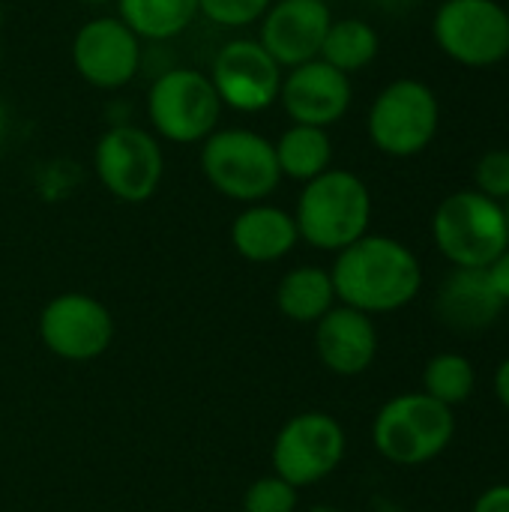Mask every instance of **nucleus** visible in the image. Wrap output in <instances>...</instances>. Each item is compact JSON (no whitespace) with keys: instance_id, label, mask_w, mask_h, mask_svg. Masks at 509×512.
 <instances>
[{"instance_id":"nucleus-1","label":"nucleus","mask_w":509,"mask_h":512,"mask_svg":"<svg viewBox=\"0 0 509 512\" xmlns=\"http://www.w3.org/2000/svg\"><path fill=\"white\" fill-rule=\"evenodd\" d=\"M336 300L366 315H390L423 291V264L411 246L387 234H366L336 252L330 267Z\"/></svg>"},{"instance_id":"nucleus-2","label":"nucleus","mask_w":509,"mask_h":512,"mask_svg":"<svg viewBox=\"0 0 509 512\" xmlns=\"http://www.w3.org/2000/svg\"><path fill=\"white\" fill-rule=\"evenodd\" d=\"M297 234L321 252H342L372 225V192L366 180L348 168H330L303 183L294 207Z\"/></svg>"},{"instance_id":"nucleus-3","label":"nucleus","mask_w":509,"mask_h":512,"mask_svg":"<svg viewBox=\"0 0 509 512\" xmlns=\"http://www.w3.org/2000/svg\"><path fill=\"white\" fill-rule=\"evenodd\" d=\"M198 162L204 180L243 207L267 201L282 183L273 141L249 126H219L201 141Z\"/></svg>"},{"instance_id":"nucleus-4","label":"nucleus","mask_w":509,"mask_h":512,"mask_svg":"<svg viewBox=\"0 0 509 512\" xmlns=\"http://www.w3.org/2000/svg\"><path fill=\"white\" fill-rule=\"evenodd\" d=\"M432 240L453 267L486 270L509 249L507 210L477 189L450 192L432 213Z\"/></svg>"},{"instance_id":"nucleus-5","label":"nucleus","mask_w":509,"mask_h":512,"mask_svg":"<svg viewBox=\"0 0 509 512\" xmlns=\"http://www.w3.org/2000/svg\"><path fill=\"white\" fill-rule=\"evenodd\" d=\"M456 438L453 408L435 402L432 396L402 393L381 405L372 423L375 450L402 468H420L435 462Z\"/></svg>"},{"instance_id":"nucleus-6","label":"nucleus","mask_w":509,"mask_h":512,"mask_svg":"<svg viewBox=\"0 0 509 512\" xmlns=\"http://www.w3.org/2000/svg\"><path fill=\"white\" fill-rule=\"evenodd\" d=\"M222 102L207 72L192 66H168L147 90V120L159 141L189 147L219 129Z\"/></svg>"},{"instance_id":"nucleus-7","label":"nucleus","mask_w":509,"mask_h":512,"mask_svg":"<svg viewBox=\"0 0 509 512\" xmlns=\"http://www.w3.org/2000/svg\"><path fill=\"white\" fill-rule=\"evenodd\" d=\"M441 129L438 93L420 78H396L369 105L366 132L375 150L393 159L420 156Z\"/></svg>"},{"instance_id":"nucleus-8","label":"nucleus","mask_w":509,"mask_h":512,"mask_svg":"<svg viewBox=\"0 0 509 512\" xmlns=\"http://www.w3.org/2000/svg\"><path fill=\"white\" fill-rule=\"evenodd\" d=\"M93 171L102 189L123 204H144L165 177L162 141L135 123L108 126L93 147Z\"/></svg>"},{"instance_id":"nucleus-9","label":"nucleus","mask_w":509,"mask_h":512,"mask_svg":"<svg viewBox=\"0 0 509 512\" xmlns=\"http://www.w3.org/2000/svg\"><path fill=\"white\" fill-rule=\"evenodd\" d=\"M432 39L453 63L492 69L509 57V9L498 0H444L432 18Z\"/></svg>"},{"instance_id":"nucleus-10","label":"nucleus","mask_w":509,"mask_h":512,"mask_svg":"<svg viewBox=\"0 0 509 512\" xmlns=\"http://www.w3.org/2000/svg\"><path fill=\"white\" fill-rule=\"evenodd\" d=\"M345 450L348 438L336 417L324 411H303L285 420V426L276 432L270 450L273 474L294 489H306L327 480L342 465Z\"/></svg>"},{"instance_id":"nucleus-11","label":"nucleus","mask_w":509,"mask_h":512,"mask_svg":"<svg viewBox=\"0 0 509 512\" xmlns=\"http://www.w3.org/2000/svg\"><path fill=\"white\" fill-rule=\"evenodd\" d=\"M207 75L213 81V90L219 93L222 108L261 114L279 102L285 69L267 54L258 39L237 36L216 51Z\"/></svg>"},{"instance_id":"nucleus-12","label":"nucleus","mask_w":509,"mask_h":512,"mask_svg":"<svg viewBox=\"0 0 509 512\" xmlns=\"http://www.w3.org/2000/svg\"><path fill=\"white\" fill-rule=\"evenodd\" d=\"M144 63V42L117 15L84 21L72 36V66L96 90L129 87Z\"/></svg>"},{"instance_id":"nucleus-13","label":"nucleus","mask_w":509,"mask_h":512,"mask_svg":"<svg viewBox=\"0 0 509 512\" xmlns=\"http://www.w3.org/2000/svg\"><path fill=\"white\" fill-rule=\"evenodd\" d=\"M39 339L54 357L87 363L108 351L114 339V318L96 297L66 291L45 303L39 315Z\"/></svg>"},{"instance_id":"nucleus-14","label":"nucleus","mask_w":509,"mask_h":512,"mask_svg":"<svg viewBox=\"0 0 509 512\" xmlns=\"http://www.w3.org/2000/svg\"><path fill=\"white\" fill-rule=\"evenodd\" d=\"M330 24L333 9L327 0H273L258 21L255 39L282 69H294L321 54Z\"/></svg>"},{"instance_id":"nucleus-15","label":"nucleus","mask_w":509,"mask_h":512,"mask_svg":"<svg viewBox=\"0 0 509 512\" xmlns=\"http://www.w3.org/2000/svg\"><path fill=\"white\" fill-rule=\"evenodd\" d=\"M351 99H354L351 78L333 69L330 63H324L321 57H315L309 63L285 69L276 105H282L291 123L330 129L348 114Z\"/></svg>"},{"instance_id":"nucleus-16","label":"nucleus","mask_w":509,"mask_h":512,"mask_svg":"<svg viewBox=\"0 0 509 512\" xmlns=\"http://www.w3.org/2000/svg\"><path fill=\"white\" fill-rule=\"evenodd\" d=\"M315 354L324 369L339 378L369 372L378 357V327L372 315L336 303L315 324Z\"/></svg>"},{"instance_id":"nucleus-17","label":"nucleus","mask_w":509,"mask_h":512,"mask_svg":"<svg viewBox=\"0 0 509 512\" xmlns=\"http://www.w3.org/2000/svg\"><path fill=\"white\" fill-rule=\"evenodd\" d=\"M504 309L507 306L495 294L486 270L453 267L435 294V315L456 333H483L501 318Z\"/></svg>"},{"instance_id":"nucleus-18","label":"nucleus","mask_w":509,"mask_h":512,"mask_svg":"<svg viewBox=\"0 0 509 512\" xmlns=\"http://www.w3.org/2000/svg\"><path fill=\"white\" fill-rule=\"evenodd\" d=\"M297 243L300 234L294 216L267 201L246 204L231 222V246L252 264H276L288 258Z\"/></svg>"},{"instance_id":"nucleus-19","label":"nucleus","mask_w":509,"mask_h":512,"mask_svg":"<svg viewBox=\"0 0 509 512\" xmlns=\"http://www.w3.org/2000/svg\"><path fill=\"white\" fill-rule=\"evenodd\" d=\"M336 303L339 300L330 270L315 264L288 270L276 285V306L294 324H318Z\"/></svg>"},{"instance_id":"nucleus-20","label":"nucleus","mask_w":509,"mask_h":512,"mask_svg":"<svg viewBox=\"0 0 509 512\" xmlns=\"http://www.w3.org/2000/svg\"><path fill=\"white\" fill-rule=\"evenodd\" d=\"M273 150H276L282 180L288 177L297 183H309L333 168V138H330V129H321V126L291 123L273 141Z\"/></svg>"},{"instance_id":"nucleus-21","label":"nucleus","mask_w":509,"mask_h":512,"mask_svg":"<svg viewBox=\"0 0 509 512\" xmlns=\"http://www.w3.org/2000/svg\"><path fill=\"white\" fill-rule=\"evenodd\" d=\"M114 6L141 42H171L198 18V0H114Z\"/></svg>"},{"instance_id":"nucleus-22","label":"nucleus","mask_w":509,"mask_h":512,"mask_svg":"<svg viewBox=\"0 0 509 512\" xmlns=\"http://www.w3.org/2000/svg\"><path fill=\"white\" fill-rule=\"evenodd\" d=\"M378 51H381V33L369 21L333 18L318 57L351 78V75L363 72L369 63H375Z\"/></svg>"},{"instance_id":"nucleus-23","label":"nucleus","mask_w":509,"mask_h":512,"mask_svg":"<svg viewBox=\"0 0 509 512\" xmlns=\"http://www.w3.org/2000/svg\"><path fill=\"white\" fill-rule=\"evenodd\" d=\"M474 387H477V369L465 354L441 351L423 369V393L447 408L468 402L474 396Z\"/></svg>"},{"instance_id":"nucleus-24","label":"nucleus","mask_w":509,"mask_h":512,"mask_svg":"<svg viewBox=\"0 0 509 512\" xmlns=\"http://www.w3.org/2000/svg\"><path fill=\"white\" fill-rule=\"evenodd\" d=\"M273 0H198V15L216 27L243 30L264 18Z\"/></svg>"},{"instance_id":"nucleus-25","label":"nucleus","mask_w":509,"mask_h":512,"mask_svg":"<svg viewBox=\"0 0 509 512\" xmlns=\"http://www.w3.org/2000/svg\"><path fill=\"white\" fill-rule=\"evenodd\" d=\"M297 510V489L285 483L282 477H258L246 495H243V512H294Z\"/></svg>"},{"instance_id":"nucleus-26","label":"nucleus","mask_w":509,"mask_h":512,"mask_svg":"<svg viewBox=\"0 0 509 512\" xmlns=\"http://www.w3.org/2000/svg\"><path fill=\"white\" fill-rule=\"evenodd\" d=\"M474 189L492 201H509V150H486L474 165Z\"/></svg>"},{"instance_id":"nucleus-27","label":"nucleus","mask_w":509,"mask_h":512,"mask_svg":"<svg viewBox=\"0 0 509 512\" xmlns=\"http://www.w3.org/2000/svg\"><path fill=\"white\" fill-rule=\"evenodd\" d=\"M486 276H489L495 294L501 297V303L509 306V249H504V252L486 267Z\"/></svg>"},{"instance_id":"nucleus-28","label":"nucleus","mask_w":509,"mask_h":512,"mask_svg":"<svg viewBox=\"0 0 509 512\" xmlns=\"http://www.w3.org/2000/svg\"><path fill=\"white\" fill-rule=\"evenodd\" d=\"M471 512H509V483L489 486L477 501Z\"/></svg>"},{"instance_id":"nucleus-29","label":"nucleus","mask_w":509,"mask_h":512,"mask_svg":"<svg viewBox=\"0 0 509 512\" xmlns=\"http://www.w3.org/2000/svg\"><path fill=\"white\" fill-rule=\"evenodd\" d=\"M495 396H498L501 408L509 414V357L498 366V372H495Z\"/></svg>"},{"instance_id":"nucleus-30","label":"nucleus","mask_w":509,"mask_h":512,"mask_svg":"<svg viewBox=\"0 0 509 512\" xmlns=\"http://www.w3.org/2000/svg\"><path fill=\"white\" fill-rule=\"evenodd\" d=\"M9 126H12V117H9V108L0 102V147L6 144V138H9Z\"/></svg>"},{"instance_id":"nucleus-31","label":"nucleus","mask_w":509,"mask_h":512,"mask_svg":"<svg viewBox=\"0 0 509 512\" xmlns=\"http://www.w3.org/2000/svg\"><path fill=\"white\" fill-rule=\"evenodd\" d=\"M372 3H378L381 9H390V12H396V9H405V6H411L414 0H372Z\"/></svg>"},{"instance_id":"nucleus-32","label":"nucleus","mask_w":509,"mask_h":512,"mask_svg":"<svg viewBox=\"0 0 509 512\" xmlns=\"http://www.w3.org/2000/svg\"><path fill=\"white\" fill-rule=\"evenodd\" d=\"M309 512H345V510H339V507H330V504H318V507H312Z\"/></svg>"},{"instance_id":"nucleus-33","label":"nucleus","mask_w":509,"mask_h":512,"mask_svg":"<svg viewBox=\"0 0 509 512\" xmlns=\"http://www.w3.org/2000/svg\"><path fill=\"white\" fill-rule=\"evenodd\" d=\"M78 3H84V6H108L114 0H78Z\"/></svg>"},{"instance_id":"nucleus-34","label":"nucleus","mask_w":509,"mask_h":512,"mask_svg":"<svg viewBox=\"0 0 509 512\" xmlns=\"http://www.w3.org/2000/svg\"><path fill=\"white\" fill-rule=\"evenodd\" d=\"M3 15H6V9H3V3H0V27H3Z\"/></svg>"},{"instance_id":"nucleus-35","label":"nucleus","mask_w":509,"mask_h":512,"mask_svg":"<svg viewBox=\"0 0 509 512\" xmlns=\"http://www.w3.org/2000/svg\"><path fill=\"white\" fill-rule=\"evenodd\" d=\"M504 210H507V225H509V201H507V204H504Z\"/></svg>"}]
</instances>
